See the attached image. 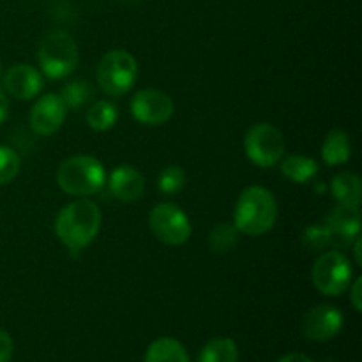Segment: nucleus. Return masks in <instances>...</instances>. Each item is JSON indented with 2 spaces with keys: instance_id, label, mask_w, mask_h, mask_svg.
<instances>
[{
  "instance_id": "1",
  "label": "nucleus",
  "mask_w": 362,
  "mask_h": 362,
  "mask_svg": "<svg viewBox=\"0 0 362 362\" xmlns=\"http://www.w3.org/2000/svg\"><path fill=\"white\" fill-rule=\"evenodd\" d=\"M103 216L98 205L87 198L67 204L55 219V233L73 253L85 250L98 237Z\"/></svg>"
},
{
  "instance_id": "2",
  "label": "nucleus",
  "mask_w": 362,
  "mask_h": 362,
  "mask_svg": "<svg viewBox=\"0 0 362 362\" xmlns=\"http://www.w3.org/2000/svg\"><path fill=\"white\" fill-rule=\"evenodd\" d=\"M278 204L274 194L262 186H251L240 193L233 211V225L239 233L260 237L274 226Z\"/></svg>"
},
{
  "instance_id": "3",
  "label": "nucleus",
  "mask_w": 362,
  "mask_h": 362,
  "mask_svg": "<svg viewBox=\"0 0 362 362\" xmlns=\"http://www.w3.org/2000/svg\"><path fill=\"white\" fill-rule=\"evenodd\" d=\"M106 172L92 156H74L66 159L57 172V184L71 197H90L101 191Z\"/></svg>"
},
{
  "instance_id": "4",
  "label": "nucleus",
  "mask_w": 362,
  "mask_h": 362,
  "mask_svg": "<svg viewBox=\"0 0 362 362\" xmlns=\"http://www.w3.org/2000/svg\"><path fill=\"white\" fill-rule=\"evenodd\" d=\"M37 62L42 73L48 78L60 80V78L69 76L80 62L78 46L69 32H48L39 42Z\"/></svg>"
},
{
  "instance_id": "5",
  "label": "nucleus",
  "mask_w": 362,
  "mask_h": 362,
  "mask_svg": "<svg viewBox=\"0 0 362 362\" xmlns=\"http://www.w3.org/2000/svg\"><path fill=\"white\" fill-rule=\"evenodd\" d=\"M138 74V64L126 49H113L101 59L98 66V81L103 92L119 98L131 90Z\"/></svg>"
},
{
  "instance_id": "6",
  "label": "nucleus",
  "mask_w": 362,
  "mask_h": 362,
  "mask_svg": "<svg viewBox=\"0 0 362 362\" xmlns=\"http://www.w3.org/2000/svg\"><path fill=\"white\" fill-rule=\"evenodd\" d=\"M246 156L260 168H272L285 154V140L278 127L260 122L250 127L244 138Z\"/></svg>"
},
{
  "instance_id": "7",
  "label": "nucleus",
  "mask_w": 362,
  "mask_h": 362,
  "mask_svg": "<svg viewBox=\"0 0 362 362\" xmlns=\"http://www.w3.org/2000/svg\"><path fill=\"white\" fill-rule=\"evenodd\" d=\"M313 283L324 296H341L352 283V265L341 251H327L313 265Z\"/></svg>"
},
{
  "instance_id": "8",
  "label": "nucleus",
  "mask_w": 362,
  "mask_h": 362,
  "mask_svg": "<svg viewBox=\"0 0 362 362\" xmlns=\"http://www.w3.org/2000/svg\"><path fill=\"white\" fill-rule=\"evenodd\" d=\"M148 226L154 237L168 246H180L191 237V223L175 204H159L148 214Z\"/></svg>"
},
{
  "instance_id": "9",
  "label": "nucleus",
  "mask_w": 362,
  "mask_h": 362,
  "mask_svg": "<svg viewBox=\"0 0 362 362\" xmlns=\"http://www.w3.org/2000/svg\"><path fill=\"white\" fill-rule=\"evenodd\" d=\"M131 113L144 126H161L173 115V101L165 92L145 88L131 99Z\"/></svg>"
},
{
  "instance_id": "10",
  "label": "nucleus",
  "mask_w": 362,
  "mask_h": 362,
  "mask_svg": "<svg viewBox=\"0 0 362 362\" xmlns=\"http://www.w3.org/2000/svg\"><path fill=\"white\" fill-rule=\"evenodd\" d=\"M343 327V315L329 304L311 308L303 322V332L313 341H329L336 338Z\"/></svg>"
},
{
  "instance_id": "11",
  "label": "nucleus",
  "mask_w": 362,
  "mask_h": 362,
  "mask_svg": "<svg viewBox=\"0 0 362 362\" xmlns=\"http://www.w3.org/2000/svg\"><path fill=\"white\" fill-rule=\"evenodd\" d=\"M66 105L59 94H46L37 99L30 112V126L41 136L57 133L66 119Z\"/></svg>"
},
{
  "instance_id": "12",
  "label": "nucleus",
  "mask_w": 362,
  "mask_h": 362,
  "mask_svg": "<svg viewBox=\"0 0 362 362\" xmlns=\"http://www.w3.org/2000/svg\"><path fill=\"white\" fill-rule=\"evenodd\" d=\"M332 235V244L350 246L361 235V212L359 207L338 205L325 219Z\"/></svg>"
},
{
  "instance_id": "13",
  "label": "nucleus",
  "mask_w": 362,
  "mask_h": 362,
  "mask_svg": "<svg viewBox=\"0 0 362 362\" xmlns=\"http://www.w3.org/2000/svg\"><path fill=\"white\" fill-rule=\"evenodd\" d=\"M4 87L16 99L35 98L42 88V76L35 67L28 64H14L4 74Z\"/></svg>"
},
{
  "instance_id": "14",
  "label": "nucleus",
  "mask_w": 362,
  "mask_h": 362,
  "mask_svg": "<svg viewBox=\"0 0 362 362\" xmlns=\"http://www.w3.org/2000/svg\"><path fill=\"white\" fill-rule=\"evenodd\" d=\"M110 193L120 202H136L145 193V179L136 168L129 165L117 166L108 180Z\"/></svg>"
},
{
  "instance_id": "15",
  "label": "nucleus",
  "mask_w": 362,
  "mask_h": 362,
  "mask_svg": "<svg viewBox=\"0 0 362 362\" xmlns=\"http://www.w3.org/2000/svg\"><path fill=\"white\" fill-rule=\"evenodd\" d=\"M331 194L338 205L359 207L362 198V184L356 173L341 172L331 180Z\"/></svg>"
},
{
  "instance_id": "16",
  "label": "nucleus",
  "mask_w": 362,
  "mask_h": 362,
  "mask_svg": "<svg viewBox=\"0 0 362 362\" xmlns=\"http://www.w3.org/2000/svg\"><path fill=\"white\" fill-rule=\"evenodd\" d=\"M352 156V144L345 131L332 129L322 144V159L325 165H345Z\"/></svg>"
},
{
  "instance_id": "17",
  "label": "nucleus",
  "mask_w": 362,
  "mask_h": 362,
  "mask_svg": "<svg viewBox=\"0 0 362 362\" xmlns=\"http://www.w3.org/2000/svg\"><path fill=\"white\" fill-rule=\"evenodd\" d=\"M145 362H191L186 349L173 338H159L148 346Z\"/></svg>"
},
{
  "instance_id": "18",
  "label": "nucleus",
  "mask_w": 362,
  "mask_h": 362,
  "mask_svg": "<svg viewBox=\"0 0 362 362\" xmlns=\"http://www.w3.org/2000/svg\"><path fill=\"white\" fill-rule=\"evenodd\" d=\"M283 175L296 184H306L313 180L318 173V163L306 156L293 154L283 159L281 163Z\"/></svg>"
},
{
  "instance_id": "19",
  "label": "nucleus",
  "mask_w": 362,
  "mask_h": 362,
  "mask_svg": "<svg viewBox=\"0 0 362 362\" xmlns=\"http://www.w3.org/2000/svg\"><path fill=\"white\" fill-rule=\"evenodd\" d=\"M239 349L230 338H214L202 349L198 362H237Z\"/></svg>"
},
{
  "instance_id": "20",
  "label": "nucleus",
  "mask_w": 362,
  "mask_h": 362,
  "mask_svg": "<svg viewBox=\"0 0 362 362\" xmlns=\"http://www.w3.org/2000/svg\"><path fill=\"white\" fill-rule=\"evenodd\" d=\"M239 243V230L232 223H218L207 237V244L214 253L225 255Z\"/></svg>"
},
{
  "instance_id": "21",
  "label": "nucleus",
  "mask_w": 362,
  "mask_h": 362,
  "mask_svg": "<svg viewBox=\"0 0 362 362\" xmlns=\"http://www.w3.org/2000/svg\"><path fill=\"white\" fill-rule=\"evenodd\" d=\"M117 119H119V113H117L115 105L110 101H105V99L95 101L87 112V124L94 131L112 129L115 126Z\"/></svg>"
},
{
  "instance_id": "22",
  "label": "nucleus",
  "mask_w": 362,
  "mask_h": 362,
  "mask_svg": "<svg viewBox=\"0 0 362 362\" xmlns=\"http://www.w3.org/2000/svg\"><path fill=\"white\" fill-rule=\"evenodd\" d=\"M94 94H95L94 87H92L87 80H74V81H69L67 85H64L62 92H60L59 95L62 98L66 108L80 110L90 101Z\"/></svg>"
},
{
  "instance_id": "23",
  "label": "nucleus",
  "mask_w": 362,
  "mask_h": 362,
  "mask_svg": "<svg viewBox=\"0 0 362 362\" xmlns=\"http://www.w3.org/2000/svg\"><path fill=\"white\" fill-rule=\"evenodd\" d=\"M303 244L310 251H324L332 244V235L329 226L324 223L310 225L303 233Z\"/></svg>"
},
{
  "instance_id": "24",
  "label": "nucleus",
  "mask_w": 362,
  "mask_h": 362,
  "mask_svg": "<svg viewBox=\"0 0 362 362\" xmlns=\"http://www.w3.org/2000/svg\"><path fill=\"white\" fill-rule=\"evenodd\" d=\"M184 186H186V172L180 166H168L159 175L158 187L163 194H177L184 189Z\"/></svg>"
},
{
  "instance_id": "25",
  "label": "nucleus",
  "mask_w": 362,
  "mask_h": 362,
  "mask_svg": "<svg viewBox=\"0 0 362 362\" xmlns=\"http://www.w3.org/2000/svg\"><path fill=\"white\" fill-rule=\"evenodd\" d=\"M20 173V158L9 147L0 145V186L9 184Z\"/></svg>"
},
{
  "instance_id": "26",
  "label": "nucleus",
  "mask_w": 362,
  "mask_h": 362,
  "mask_svg": "<svg viewBox=\"0 0 362 362\" xmlns=\"http://www.w3.org/2000/svg\"><path fill=\"white\" fill-rule=\"evenodd\" d=\"M13 338L0 329V362H9L13 357Z\"/></svg>"
},
{
  "instance_id": "27",
  "label": "nucleus",
  "mask_w": 362,
  "mask_h": 362,
  "mask_svg": "<svg viewBox=\"0 0 362 362\" xmlns=\"http://www.w3.org/2000/svg\"><path fill=\"white\" fill-rule=\"evenodd\" d=\"M361 288H362V278H357L356 283L352 285V288H350V300H352V306L356 308V311L362 310Z\"/></svg>"
},
{
  "instance_id": "28",
  "label": "nucleus",
  "mask_w": 362,
  "mask_h": 362,
  "mask_svg": "<svg viewBox=\"0 0 362 362\" xmlns=\"http://www.w3.org/2000/svg\"><path fill=\"white\" fill-rule=\"evenodd\" d=\"M7 115H9V99L0 90V124L7 119Z\"/></svg>"
},
{
  "instance_id": "29",
  "label": "nucleus",
  "mask_w": 362,
  "mask_h": 362,
  "mask_svg": "<svg viewBox=\"0 0 362 362\" xmlns=\"http://www.w3.org/2000/svg\"><path fill=\"white\" fill-rule=\"evenodd\" d=\"M278 362H313L310 357H306L304 354H288V356L281 357Z\"/></svg>"
},
{
  "instance_id": "30",
  "label": "nucleus",
  "mask_w": 362,
  "mask_h": 362,
  "mask_svg": "<svg viewBox=\"0 0 362 362\" xmlns=\"http://www.w3.org/2000/svg\"><path fill=\"white\" fill-rule=\"evenodd\" d=\"M361 246H362V240H361V235H359V237H357L356 240H354V253H356V262H357V265H361V264H362Z\"/></svg>"
},
{
  "instance_id": "31",
  "label": "nucleus",
  "mask_w": 362,
  "mask_h": 362,
  "mask_svg": "<svg viewBox=\"0 0 362 362\" xmlns=\"http://www.w3.org/2000/svg\"><path fill=\"white\" fill-rule=\"evenodd\" d=\"M126 2H134V0H126Z\"/></svg>"
},
{
  "instance_id": "32",
  "label": "nucleus",
  "mask_w": 362,
  "mask_h": 362,
  "mask_svg": "<svg viewBox=\"0 0 362 362\" xmlns=\"http://www.w3.org/2000/svg\"><path fill=\"white\" fill-rule=\"evenodd\" d=\"M327 362H336V361H327Z\"/></svg>"
},
{
  "instance_id": "33",
  "label": "nucleus",
  "mask_w": 362,
  "mask_h": 362,
  "mask_svg": "<svg viewBox=\"0 0 362 362\" xmlns=\"http://www.w3.org/2000/svg\"><path fill=\"white\" fill-rule=\"evenodd\" d=\"M0 67H2V64H0Z\"/></svg>"
}]
</instances>
